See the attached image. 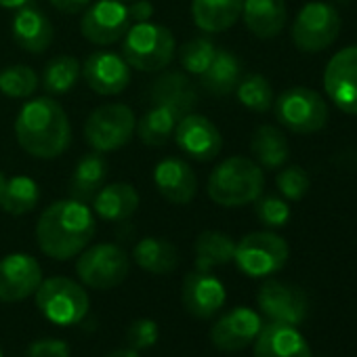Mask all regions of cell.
<instances>
[{"label": "cell", "mask_w": 357, "mask_h": 357, "mask_svg": "<svg viewBox=\"0 0 357 357\" xmlns=\"http://www.w3.org/2000/svg\"><path fill=\"white\" fill-rule=\"evenodd\" d=\"M120 55L130 66V70L143 74H158L164 72L174 59L176 40L174 34L160 24H132L122 38Z\"/></svg>", "instance_id": "obj_4"}, {"label": "cell", "mask_w": 357, "mask_h": 357, "mask_svg": "<svg viewBox=\"0 0 357 357\" xmlns=\"http://www.w3.org/2000/svg\"><path fill=\"white\" fill-rule=\"evenodd\" d=\"M265 190L263 168L246 155L223 160L208 176V198L223 208H242L252 204Z\"/></svg>", "instance_id": "obj_3"}, {"label": "cell", "mask_w": 357, "mask_h": 357, "mask_svg": "<svg viewBox=\"0 0 357 357\" xmlns=\"http://www.w3.org/2000/svg\"><path fill=\"white\" fill-rule=\"evenodd\" d=\"M236 95L238 101L257 114H265L273 107V86L271 82L261 76V74H248L246 78H242L236 86Z\"/></svg>", "instance_id": "obj_34"}, {"label": "cell", "mask_w": 357, "mask_h": 357, "mask_svg": "<svg viewBox=\"0 0 357 357\" xmlns=\"http://www.w3.org/2000/svg\"><path fill=\"white\" fill-rule=\"evenodd\" d=\"M255 213L257 219L265 225V227H284L290 221V206L288 200L280 198V196H259L255 200Z\"/></svg>", "instance_id": "obj_38"}, {"label": "cell", "mask_w": 357, "mask_h": 357, "mask_svg": "<svg viewBox=\"0 0 357 357\" xmlns=\"http://www.w3.org/2000/svg\"><path fill=\"white\" fill-rule=\"evenodd\" d=\"M242 20L259 40H273L286 26L288 9L284 0H244Z\"/></svg>", "instance_id": "obj_23"}, {"label": "cell", "mask_w": 357, "mask_h": 357, "mask_svg": "<svg viewBox=\"0 0 357 357\" xmlns=\"http://www.w3.org/2000/svg\"><path fill=\"white\" fill-rule=\"evenodd\" d=\"M97 221L86 202L68 198L47 206L36 223V242L40 250L55 261L78 257L95 238Z\"/></svg>", "instance_id": "obj_1"}, {"label": "cell", "mask_w": 357, "mask_h": 357, "mask_svg": "<svg viewBox=\"0 0 357 357\" xmlns=\"http://www.w3.org/2000/svg\"><path fill=\"white\" fill-rule=\"evenodd\" d=\"M80 34L86 43L97 47H109L124 38L132 26L128 7L122 0H97L82 11Z\"/></svg>", "instance_id": "obj_11"}, {"label": "cell", "mask_w": 357, "mask_h": 357, "mask_svg": "<svg viewBox=\"0 0 357 357\" xmlns=\"http://www.w3.org/2000/svg\"><path fill=\"white\" fill-rule=\"evenodd\" d=\"M43 282L40 263L26 252H13L0 259V301L20 303L32 296Z\"/></svg>", "instance_id": "obj_16"}, {"label": "cell", "mask_w": 357, "mask_h": 357, "mask_svg": "<svg viewBox=\"0 0 357 357\" xmlns=\"http://www.w3.org/2000/svg\"><path fill=\"white\" fill-rule=\"evenodd\" d=\"M236 242L231 236L223 231H202L196 240V269L198 271H213L215 267L227 265L234 261Z\"/></svg>", "instance_id": "obj_31"}, {"label": "cell", "mask_w": 357, "mask_h": 357, "mask_svg": "<svg viewBox=\"0 0 357 357\" xmlns=\"http://www.w3.org/2000/svg\"><path fill=\"white\" fill-rule=\"evenodd\" d=\"M153 185L166 202L185 206L198 194V176L188 160L170 155L153 166Z\"/></svg>", "instance_id": "obj_17"}, {"label": "cell", "mask_w": 357, "mask_h": 357, "mask_svg": "<svg viewBox=\"0 0 357 357\" xmlns=\"http://www.w3.org/2000/svg\"><path fill=\"white\" fill-rule=\"evenodd\" d=\"M28 357H70V347L61 338H40L28 347Z\"/></svg>", "instance_id": "obj_40"}, {"label": "cell", "mask_w": 357, "mask_h": 357, "mask_svg": "<svg viewBox=\"0 0 357 357\" xmlns=\"http://www.w3.org/2000/svg\"><path fill=\"white\" fill-rule=\"evenodd\" d=\"M82 76V66L72 55L53 57L43 74V89L47 95H66L70 93Z\"/></svg>", "instance_id": "obj_33"}, {"label": "cell", "mask_w": 357, "mask_h": 357, "mask_svg": "<svg viewBox=\"0 0 357 357\" xmlns=\"http://www.w3.org/2000/svg\"><path fill=\"white\" fill-rule=\"evenodd\" d=\"M105 357H139V353L135 349H118V351H112Z\"/></svg>", "instance_id": "obj_44"}, {"label": "cell", "mask_w": 357, "mask_h": 357, "mask_svg": "<svg viewBox=\"0 0 357 357\" xmlns=\"http://www.w3.org/2000/svg\"><path fill=\"white\" fill-rule=\"evenodd\" d=\"M290 257L288 242L273 231H252L236 244L234 261L242 273L250 278H267L278 273Z\"/></svg>", "instance_id": "obj_9"}, {"label": "cell", "mask_w": 357, "mask_h": 357, "mask_svg": "<svg viewBox=\"0 0 357 357\" xmlns=\"http://www.w3.org/2000/svg\"><path fill=\"white\" fill-rule=\"evenodd\" d=\"M11 34H13L15 45L32 55L47 53L55 40V28L51 20L38 7H32L30 3L15 11Z\"/></svg>", "instance_id": "obj_21"}, {"label": "cell", "mask_w": 357, "mask_h": 357, "mask_svg": "<svg viewBox=\"0 0 357 357\" xmlns=\"http://www.w3.org/2000/svg\"><path fill=\"white\" fill-rule=\"evenodd\" d=\"M137 118L124 103H105L95 107L84 122V141L93 151L109 153L124 147L135 137Z\"/></svg>", "instance_id": "obj_6"}, {"label": "cell", "mask_w": 357, "mask_h": 357, "mask_svg": "<svg viewBox=\"0 0 357 357\" xmlns=\"http://www.w3.org/2000/svg\"><path fill=\"white\" fill-rule=\"evenodd\" d=\"M40 202V188L32 176L0 172V208L7 215L24 217Z\"/></svg>", "instance_id": "obj_25"}, {"label": "cell", "mask_w": 357, "mask_h": 357, "mask_svg": "<svg viewBox=\"0 0 357 357\" xmlns=\"http://www.w3.org/2000/svg\"><path fill=\"white\" fill-rule=\"evenodd\" d=\"M130 271L128 255L116 244H95L84 248L76 263L80 282L95 290H112L120 286Z\"/></svg>", "instance_id": "obj_10"}, {"label": "cell", "mask_w": 357, "mask_h": 357, "mask_svg": "<svg viewBox=\"0 0 357 357\" xmlns=\"http://www.w3.org/2000/svg\"><path fill=\"white\" fill-rule=\"evenodd\" d=\"M263 321L248 307H238L225 313L211 330V340L221 351H242L255 342Z\"/></svg>", "instance_id": "obj_20"}, {"label": "cell", "mask_w": 357, "mask_h": 357, "mask_svg": "<svg viewBox=\"0 0 357 357\" xmlns=\"http://www.w3.org/2000/svg\"><path fill=\"white\" fill-rule=\"evenodd\" d=\"M135 263L153 275H166L178 265V250L172 242L162 238H143L132 250Z\"/></svg>", "instance_id": "obj_30"}, {"label": "cell", "mask_w": 357, "mask_h": 357, "mask_svg": "<svg viewBox=\"0 0 357 357\" xmlns=\"http://www.w3.org/2000/svg\"><path fill=\"white\" fill-rule=\"evenodd\" d=\"M255 357H311V349L296 326L269 321L255 338Z\"/></svg>", "instance_id": "obj_22"}, {"label": "cell", "mask_w": 357, "mask_h": 357, "mask_svg": "<svg viewBox=\"0 0 357 357\" xmlns=\"http://www.w3.org/2000/svg\"><path fill=\"white\" fill-rule=\"evenodd\" d=\"M40 86V78L34 68L17 63L0 72V93L11 99H30Z\"/></svg>", "instance_id": "obj_35"}, {"label": "cell", "mask_w": 357, "mask_h": 357, "mask_svg": "<svg viewBox=\"0 0 357 357\" xmlns=\"http://www.w3.org/2000/svg\"><path fill=\"white\" fill-rule=\"evenodd\" d=\"M82 78L93 93L114 97L128 89L132 70L120 53L95 51L82 63Z\"/></svg>", "instance_id": "obj_15"}, {"label": "cell", "mask_w": 357, "mask_h": 357, "mask_svg": "<svg viewBox=\"0 0 357 357\" xmlns=\"http://www.w3.org/2000/svg\"><path fill=\"white\" fill-rule=\"evenodd\" d=\"M244 0H192L194 24L206 34H219L238 24Z\"/></svg>", "instance_id": "obj_26"}, {"label": "cell", "mask_w": 357, "mask_h": 357, "mask_svg": "<svg viewBox=\"0 0 357 357\" xmlns=\"http://www.w3.org/2000/svg\"><path fill=\"white\" fill-rule=\"evenodd\" d=\"M181 301L188 313L198 319H208L225 305V286L211 271L196 269L183 280Z\"/></svg>", "instance_id": "obj_19"}, {"label": "cell", "mask_w": 357, "mask_h": 357, "mask_svg": "<svg viewBox=\"0 0 357 357\" xmlns=\"http://www.w3.org/2000/svg\"><path fill=\"white\" fill-rule=\"evenodd\" d=\"M91 202H93V213L99 219L109 223H120L137 213L141 198L135 185L120 181V183L103 185Z\"/></svg>", "instance_id": "obj_24"}, {"label": "cell", "mask_w": 357, "mask_h": 357, "mask_svg": "<svg viewBox=\"0 0 357 357\" xmlns=\"http://www.w3.org/2000/svg\"><path fill=\"white\" fill-rule=\"evenodd\" d=\"M122 3H132V0H122Z\"/></svg>", "instance_id": "obj_45"}, {"label": "cell", "mask_w": 357, "mask_h": 357, "mask_svg": "<svg viewBox=\"0 0 357 357\" xmlns=\"http://www.w3.org/2000/svg\"><path fill=\"white\" fill-rule=\"evenodd\" d=\"M158 324L153 319H135L126 330V340L135 351H139L149 349L158 340Z\"/></svg>", "instance_id": "obj_39"}, {"label": "cell", "mask_w": 357, "mask_h": 357, "mask_svg": "<svg viewBox=\"0 0 357 357\" xmlns=\"http://www.w3.org/2000/svg\"><path fill=\"white\" fill-rule=\"evenodd\" d=\"M217 53V47L211 38L206 36H198L188 40L185 45H181V49L176 51L178 61H181V68L185 74L190 76H200L206 72V68L211 66L213 57Z\"/></svg>", "instance_id": "obj_36"}, {"label": "cell", "mask_w": 357, "mask_h": 357, "mask_svg": "<svg viewBox=\"0 0 357 357\" xmlns=\"http://www.w3.org/2000/svg\"><path fill=\"white\" fill-rule=\"evenodd\" d=\"M36 294V305L40 313L59 326H72L86 317L91 301L86 290L70 278H49L43 280Z\"/></svg>", "instance_id": "obj_7"}, {"label": "cell", "mask_w": 357, "mask_h": 357, "mask_svg": "<svg viewBox=\"0 0 357 357\" xmlns=\"http://www.w3.org/2000/svg\"><path fill=\"white\" fill-rule=\"evenodd\" d=\"M324 91L334 107L357 116V45L340 49L324 72Z\"/></svg>", "instance_id": "obj_12"}, {"label": "cell", "mask_w": 357, "mask_h": 357, "mask_svg": "<svg viewBox=\"0 0 357 357\" xmlns=\"http://www.w3.org/2000/svg\"><path fill=\"white\" fill-rule=\"evenodd\" d=\"M20 147L36 160H55L72 145V124L66 109L51 97L24 103L15 118Z\"/></svg>", "instance_id": "obj_2"}, {"label": "cell", "mask_w": 357, "mask_h": 357, "mask_svg": "<svg viewBox=\"0 0 357 357\" xmlns=\"http://www.w3.org/2000/svg\"><path fill=\"white\" fill-rule=\"evenodd\" d=\"M340 26L342 22L334 5L313 0L298 11L292 24V45L303 53H321L336 43Z\"/></svg>", "instance_id": "obj_8"}, {"label": "cell", "mask_w": 357, "mask_h": 357, "mask_svg": "<svg viewBox=\"0 0 357 357\" xmlns=\"http://www.w3.org/2000/svg\"><path fill=\"white\" fill-rule=\"evenodd\" d=\"M151 105L168 109L178 122L183 116L192 114L198 105V91L185 72H164L149 86Z\"/></svg>", "instance_id": "obj_18"}, {"label": "cell", "mask_w": 357, "mask_h": 357, "mask_svg": "<svg viewBox=\"0 0 357 357\" xmlns=\"http://www.w3.org/2000/svg\"><path fill=\"white\" fill-rule=\"evenodd\" d=\"M49 3L66 15H78L91 5V0H49Z\"/></svg>", "instance_id": "obj_42"}, {"label": "cell", "mask_w": 357, "mask_h": 357, "mask_svg": "<svg viewBox=\"0 0 357 357\" xmlns=\"http://www.w3.org/2000/svg\"><path fill=\"white\" fill-rule=\"evenodd\" d=\"M172 139L188 158L198 162H211L223 149V135L215 122L194 112L176 122Z\"/></svg>", "instance_id": "obj_14"}, {"label": "cell", "mask_w": 357, "mask_h": 357, "mask_svg": "<svg viewBox=\"0 0 357 357\" xmlns=\"http://www.w3.org/2000/svg\"><path fill=\"white\" fill-rule=\"evenodd\" d=\"M273 112L278 122L296 132L313 135L328 124V103L326 99L307 86H290L273 99Z\"/></svg>", "instance_id": "obj_5"}, {"label": "cell", "mask_w": 357, "mask_h": 357, "mask_svg": "<svg viewBox=\"0 0 357 357\" xmlns=\"http://www.w3.org/2000/svg\"><path fill=\"white\" fill-rule=\"evenodd\" d=\"M275 185L282 194L284 200L288 202H298L307 196L311 188V176L303 166H286L278 172L275 176Z\"/></svg>", "instance_id": "obj_37"}, {"label": "cell", "mask_w": 357, "mask_h": 357, "mask_svg": "<svg viewBox=\"0 0 357 357\" xmlns=\"http://www.w3.org/2000/svg\"><path fill=\"white\" fill-rule=\"evenodd\" d=\"M28 3H30V0H0V9H13V11H17L22 7H26Z\"/></svg>", "instance_id": "obj_43"}, {"label": "cell", "mask_w": 357, "mask_h": 357, "mask_svg": "<svg viewBox=\"0 0 357 357\" xmlns=\"http://www.w3.org/2000/svg\"><path fill=\"white\" fill-rule=\"evenodd\" d=\"M250 153L261 168H282L290 158V145L286 135L273 124H261L250 139Z\"/></svg>", "instance_id": "obj_28"}, {"label": "cell", "mask_w": 357, "mask_h": 357, "mask_svg": "<svg viewBox=\"0 0 357 357\" xmlns=\"http://www.w3.org/2000/svg\"><path fill=\"white\" fill-rule=\"evenodd\" d=\"M174 126H176V120L168 109H164L160 105H151L137 120L135 132L141 143H145L149 147H164L172 139Z\"/></svg>", "instance_id": "obj_32"}, {"label": "cell", "mask_w": 357, "mask_h": 357, "mask_svg": "<svg viewBox=\"0 0 357 357\" xmlns=\"http://www.w3.org/2000/svg\"><path fill=\"white\" fill-rule=\"evenodd\" d=\"M105 178H107V162L103 153L91 151L82 155L74 168V174L70 178V196L74 200L89 202L105 185Z\"/></svg>", "instance_id": "obj_29"}, {"label": "cell", "mask_w": 357, "mask_h": 357, "mask_svg": "<svg viewBox=\"0 0 357 357\" xmlns=\"http://www.w3.org/2000/svg\"><path fill=\"white\" fill-rule=\"evenodd\" d=\"M240 80H242V63L234 53L225 49H217L211 66L206 68L204 74H200V86L215 97H225L234 93Z\"/></svg>", "instance_id": "obj_27"}, {"label": "cell", "mask_w": 357, "mask_h": 357, "mask_svg": "<svg viewBox=\"0 0 357 357\" xmlns=\"http://www.w3.org/2000/svg\"><path fill=\"white\" fill-rule=\"evenodd\" d=\"M257 301H259V309L269 317V321L298 326L301 321H305L309 313L307 292L296 284H288L280 280L263 282Z\"/></svg>", "instance_id": "obj_13"}, {"label": "cell", "mask_w": 357, "mask_h": 357, "mask_svg": "<svg viewBox=\"0 0 357 357\" xmlns=\"http://www.w3.org/2000/svg\"><path fill=\"white\" fill-rule=\"evenodd\" d=\"M128 15H130L132 24L149 22L153 15V5L149 3V0H132L130 7H128Z\"/></svg>", "instance_id": "obj_41"}, {"label": "cell", "mask_w": 357, "mask_h": 357, "mask_svg": "<svg viewBox=\"0 0 357 357\" xmlns=\"http://www.w3.org/2000/svg\"><path fill=\"white\" fill-rule=\"evenodd\" d=\"M0 357H3V351H0Z\"/></svg>", "instance_id": "obj_46"}]
</instances>
